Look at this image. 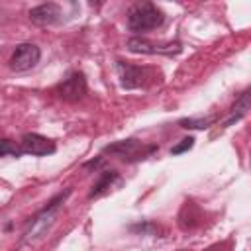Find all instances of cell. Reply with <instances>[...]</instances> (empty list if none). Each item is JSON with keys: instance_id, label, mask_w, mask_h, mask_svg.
<instances>
[{"instance_id": "1", "label": "cell", "mask_w": 251, "mask_h": 251, "mask_svg": "<svg viewBox=\"0 0 251 251\" xmlns=\"http://www.w3.org/2000/svg\"><path fill=\"white\" fill-rule=\"evenodd\" d=\"M165 16L163 12L151 4V2H143V4H135L129 14H127V27L135 33H141V31H151L155 27H159L163 24Z\"/></svg>"}, {"instance_id": "2", "label": "cell", "mask_w": 251, "mask_h": 251, "mask_svg": "<svg viewBox=\"0 0 251 251\" xmlns=\"http://www.w3.org/2000/svg\"><path fill=\"white\" fill-rule=\"evenodd\" d=\"M63 198H65V196H59L57 200H53L41 214H37V216L31 220L29 227H27L25 233H24V241H25V243H33V241L41 239V237L47 233V229H49V227L53 226V222H55L57 208H59V202H61Z\"/></svg>"}, {"instance_id": "3", "label": "cell", "mask_w": 251, "mask_h": 251, "mask_svg": "<svg viewBox=\"0 0 251 251\" xmlns=\"http://www.w3.org/2000/svg\"><path fill=\"white\" fill-rule=\"evenodd\" d=\"M39 59H41V51H39L37 45H33V43H22V45L16 47L14 55L10 57V69L12 71H18V73L29 71V69H33L39 63Z\"/></svg>"}, {"instance_id": "4", "label": "cell", "mask_w": 251, "mask_h": 251, "mask_svg": "<svg viewBox=\"0 0 251 251\" xmlns=\"http://www.w3.org/2000/svg\"><path fill=\"white\" fill-rule=\"evenodd\" d=\"M116 71H118L122 88L131 90V88H139V86L145 84L147 69H143V67H135V65H131V63L118 61V63H116Z\"/></svg>"}, {"instance_id": "5", "label": "cell", "mask_w": 251, "mask_h": 251, "mask_svg": "<svg viewBox=\"0 0 251 251\" xmlns=\"http://www.w3.org/2000/svg\"><path fill=\"white\" fill-rule=\"evenodd\" d=\"M59 96L67 102H76L86 94V78L82 73H71L57 88Z\"/></svg>"}, {"instance_id": "6", "label": "cell", "mask_w": 251, "mask_h": 251, "mask_svg": "<svg viewBox=\"0 0 251 251\" xmlns=\"http://www.w3.org/2000/svg\"><path fill=\"white\" fill-rule=\"evenodd\" d=\"M127 49L133 51V53H145V55H175L180 51V43H165V45H155L147 39H141V37H131L127 41Z\"/></svg>"}, {"instance_id": "7", "label": "cell", "mask_w": 251, "mask_h": 251, "mask_svg": "<svg viewBox=\"0 0 251 251\" xmlns=\"http://www.w3.org/2000/svg\"><path fill=\"white\" fill-rule=\"evenodd\" d=\"M61 6L59 4H53V2H47V4H39L35 8L29 10V20L35 24V25H53V24H59L61 22Z\"/></svg>"}, {"instance_id": "8", "label": "cell", "mask_w": 251, "mask_h": 251, "mask_svg": "<svg viewBox=\"0 0 251 251\" xmlns=\"http://www.w3.org/2000/svg\"><path fill=\"white\" fill-rule=\"evenodd\" d=\"M22 149H24V153L43 157V155L55 153V143L51 139L39 135V133H25L22 137Z\"/></svg>"}, {"instance_id": "9", "label": "cell", "mask_w": 251, "mask_h": 251, "mask_svg": "<svg viewBox=\"0 0 251 251\" xmlns=\"http://www.w3.org/2000/svg\"><path fill=\"white\" fill-rule=\"evenodd\" d=\"M106 153H114V155H120V157H135V155H139V151H141V143L139 141H135V139H126V141H118V143H114V145H108L106 149H104ZM137 159V157H135Z\"/></svg>"}, {"instance_id": "10", "label": "cell", "mask_w": 251, "mask_h": 251, "mask_svg": "<svg viewBox=\"0 0 251 251\" xmlns=\"http://www.w3.org/2000/svg\"><path fill=\"white\" fill-rule=\"evenodd\" d=\"M118 178V175H116V171H106V173H102V176H100V180L92 186V190H90V198H96V196H100L102 192H106L110 186H112V180H116Z\"/></svg>"}, {"instance_id": "11", "label": "cell", "mask_w": 251, "mask_h": 251, "mask_svg": "<svg viewBox=\"0 0 251 251\" xmlns=\"http://www.w3.org/2000/svg\"><path fill=\"white\" fill-rule=\"evenodd\" d=\"M249 110V92H243L241 96H239V100L235 102V106H233V112H231V118L226 122V126H229L233 120H239L241 116H245V112Z\"/></svg>"}, {"instance_id": "12", "label": "cell", "mask_w": 251, "mask_h": 251, "mask_svg": "<svg viewBox=\"0 0 251 251\" xmlns=\"http://www.w3.org/2000/svg\"><path fill=\"white\" fill-rule=\"evenodd\" d=\"M6 155L22 157L24 155V149H22V145H18L12 139H0V157H6Z\"/></svg>"}, {"instance_id": "13", "label": "cell", "mask_w": 251, "mask_h": 251, "mask_svg": "<svg viewBox=\"0 0 251 251\" xmlns=\"http://www.w3.org/2000/svg\"><path fill=\"white\" fill-rule=\"evenodd\" d=\"M214 122V118H204V120H192V118H184V120H180L178 124L182 126V127H186V129H206L210 124Z\"/></svg>"}, {"instance_id": "14", "label": "cell", "mask_w": 251, "mask_h": 251, "mask_svg": "<svg viewBox=\"0 0 251 251\" xmlns=\"http://www.w3.org/2000/svg\"><path fill=\"white\" fill-rule=\"evenodd\" d=\"M192 145H194V139H192V137H184L178 145H175V147L171 149V153H173V155H180V153H184V151L192 149Z\"/></svg>"}]
</instances>
